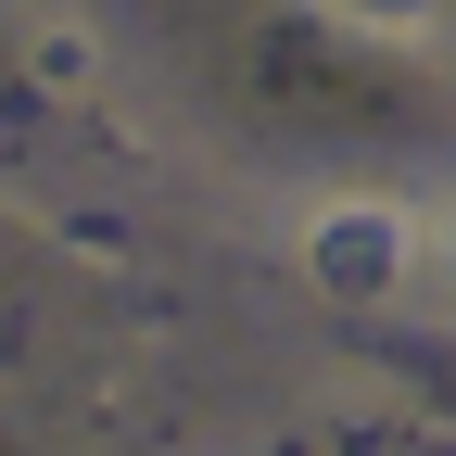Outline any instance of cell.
I'll return each mask as SVG.
<instances>
[{
  "label": "cell",
  "instance_id": "obj_1",
  "mask_svg": "<svg viewBox=\"0 0 456 456\" xmlns=\"http://www.w3.org/2000/svg\"><path fill=\"white\" fill-rule=\"evenodd\" d=\"M305 266L330 279V292H393V279H406V216L393 203H330L305 228Z\"/></svg>",
  "mask_w": 456,
  "mask_h": 456
},
{
  "label": "cell",
  "instance_id": "obj_2",
  "mask_svg": "<svg viewBox=\"0 0 456 456\" xmlns=\"http://www.w3.org/2000/svg\"><path fill=\"white\" fill-rule=\"evenodd\" d=\"M342 13H368V26H419L431 0H342Z\"/></svg>",
  "mask_w": 456,
  "mask_h": 456
},
{
  "label": "cell",
  "instance_id": "obj_3",
  "mask_svg": "<svg viewBox=\"0 0 456 456\" xmlns=\"http://www.w3.org/2000/svg\"><path fill=\"white\" fill-rule=\"evenodd\" d=\"M444 279H456V203H444Z\"/></svg>",
  "mask_w": 456,
  "mask_h": 456
}]
</instances>
